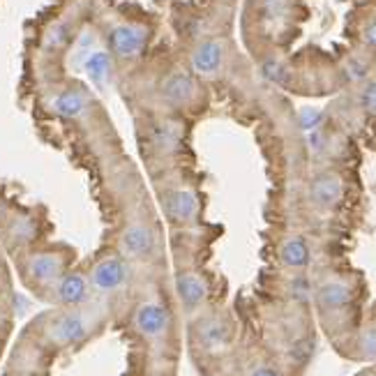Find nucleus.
Listing matches in <instances>:
<instances>
[{
	"mask_svg": "<svg viewBox=\"0 0 376 376\" xmlns=\"http://www.w3.org/2000/svg\"><path fill=\"white\" fill-rule=\"evenodd\" d=\"M37 233V226L33 220L28 218H16L10 226V235L16 240V243H30Z\"/></svg>",
	"mask_w": 376,
	"mask_h": 376,
	"instance_id": "nucleus-20",
	"label": "nucleus"
},
{
	"mask_svg": "<svg viewBox=\"0 0 376 376\" xmlns=\"http://www.w3.org/2000/svg\"><path fill=\"white\" fill-rule=\"evenodd\" d=\"M176 293H178V301L183 303L185 309H196L201 307L203 301L208 296V286L203 282L201 275L196 272H178L176 275Z\"/></svg>",
	"mask_w": 376,
	"mask_h": 376,
	"instance_id": "nucleus-11",
	"label": "nucleus"
},
{
	"mask_svg": "<svg viewBox=\"0 0 376 376\" xmlns=\"http://www.w3.org/2000/svg\"><path fill=\"white\" fill-rule=\"evenodd\" d=\"M263 72L268 79H272V81H279L282 79V65L279 62H266L263 65Z\"/></svg>",
	"mask_w": 376,
	"mask_h": 376,
	"instance_id": "nucleus-26",
	"label": "nucleus"
},
{
	"mask_svg": "<svg viewBox=\"0 0 376 376\" xmlns=\"http://www.w3.org/2000/svg\"><path fill=\"white\" fill-rule=\"evenodd\" d=\"M252 376H282V374H279L277 369H272V367H259Z\"/></svg>",
	"mask_w": 376,
	"mask_h": 376,
	"instance_id": "nucleus-28",
	"label": "nucleus"
},
{
	"mask_svg": "<svg viewBox=\"0 0 376 376\" xmlns=\"http://www.w3.org/2000/svg\"><path fill=\"white\" fill-rule=\"evenodd\" d=\"M321 120H323V113L316 111V109H303L301 116H298V123H301V127L305 132L316 130V127L321 125Z\"/></svg>",
	"mask_w": 376,
	"mask_h": 376,
	"instance_id": "nucleus-21",
	"label": "nucleus"
},
{
	"mask_svg": "<svg viewBox=\"0 0 376 376\" xmlns=\"http://www.w3.org/2000/svg\"><path fill=\"white\" fill-rule=\"evenodd\" d=\"M279 259L286 268H305L309 263L312 252L303 238H286L279 247Z\"/></svg>",
	"mask_w": 376,
	"mask_h": 376,
	"instance_id": "nucleus-17",
	"label": "nucleus"
},
{
	"mask_svg": "<svg viewBox=\"0 0 376 376\" xmlns=\"http://www.w3.org/2000/svg\"><path fill=\"white\" fill-rule=\"evenodd\" d=\"M69 35H72V28H69V23L67 21H56V23H51L49 28H47L42 44L47 49H62L69 42Z\"/></svg>",
	"mask_w": 376,
	"mask_h": 376,
	"instance_id": "nucleus-19",
	"label": "nucleus"
},
{
	"mask_svg": "<svg viewBox=\"0 0 376 376\" xmlns=\"http://www.w3.org/2000/svg\"><path fill=\"white\" fill-rule=\"evenodd\" d=\"M309 199L318 208H333L342 199V178L333 171L318 174L309 185Z\"/></svg>",
	"mask_w": 376,
	"mask_h": 376,
	"instance_id": "nucleus-12",
	"label": "nucleus"
},
{
	"mask_svg": "<svg viewBox=\"0 0 376 376\" xmlns=\"http://www.w3.org/2000/svg\"><path fill=\"white\" fill-rule=\"evenodd\" d=\"M291 293L298 298V301H307L309 298V282L305 277H296L291 282Z\"/></svg>",
	"mask_w": 376,
	"mask_h": 376,
	"instance_id": "nucleus-24",
	"label": "nucleus"
},
{
	"mask_svg": "<svg viewBox=\"0 0 376 376\" xmlns=\"http://www.w3.org/2000/svg\"><path fill=\"white\" fill-rule=\"evenodd\" d=\"M65 266L67 261L58 252H37V254H30L28 261H25V272H28V277L33 279V282L51 284V282H58V279L65 275Z\"/></svg>",
	"mask_w": 376,
	"mask_h": 376,
	"instance_id": "nucleus-6",
	"label": "nucleus"
},
{
	"mask_svg": "<svg viewBox=\"0 0 376 376\" xmlns=\"http://www.w3.org/2000/svg\"><path fill=\"white\" fill-rule=\"evenodd\" d=\"M189 62L192 69L201 76H215L224 65V44L215 37L201 40L189 54Z\"/></svg>",
	"mask_w": 376,
	"mask_h": 376,
	"instance_id": "nucleus-7",
	"label": "nucleus"
},
{
	"mask_svg": "<svg viewBox=\"0 0 376 376\" xmlns=\"http://www.w3.org/2000/svg\"><path fill=\"white\" fill-rule=\"evenodd\" d=\"M360 349L369 358H376V330H367L360 337Z\"/></svg>",
	"mask_w": 376,
	"mask_h": 376,
	"instance_id": "nucleus-23",
	"label": "nucleus"
},
{
	"mask_svg": "<svg viewBox=\"0 0 376 376\" xmlns=\"http://www.w3.org/2000/svg\"><path fill=\"white\" fill-rule=\"evenodd\" d=\"M120 250L125 257L148 261L159 252V233L148 222H130L120 231Z\"/></svg>",
	"mask_w": 376,
	"mask_h": 376,
	"instance_id": "nucleus-1",
	"label": "nucleus"
},
{
	"mask_svg": "<svg viewBox=\"0 0 376 376\" xmlns=\"http://www.w3.org/2000/svg\"><path fill=\"white\" fill-rule=\"evenodd\" d=\"M150 150L159 157H171L183 148V127L176 120H155L148 127Z\"/></svg>",
	"mask_w": 376,
	"mask_h": 376,
	"instance_id": "nucleus-5",
	"label": "nucleus"
},
{
	"mask_svg": "<svg viewBox=\"0 0 376 376\" xmlns=\"http://www.w3.org/2000/svg\"><path fill=\"white\" fill-rule=\"evenodd\" d=\"M86 335H88V323L81 312H65L58 318H54L49 326V340L54 344H60V346L81 342Z\"/></svg>",
	"mask_w": 376,
	"mask_h": 376,
	"instance_id": "nucleus-9",
	"label": "nucleus"
},
{
	"mask_svg": "<svg viewBox=\"0 0 376 376\" xmlns=\"http://www.w3.org/2000/svg\"><path fill=\"white\" fill-rule=\"evenodd\" d=\"M169 312L162 303H143L134 314V326L145 337H159L169 328Z\"/></svg>",
	"mask_w": 376,
	"mask_h": 376,
	"instance_id": "nucleus-10",
	"label": "nucleus"
},
{
	"mask_svg": "<svg viewBox=\"0 0 376 376\" xmlns=\"http://www.w3.org/2000/svg\"><path fill=\"white\" fill-rule=\"evenodd\" d=\"M199 196L192 187H174L162 196L164 215L174 222L176 226H189L199 218Z\"/></svg>",
	"mask_w": 376,
	"mask_h": 376,
	"instance_id": "nucleus-4",
	"label": "nucleus"
},
{
	"mask_svg": "<svg viewBox=\"0 0 376 376\" xmlns=\"http://www.w3.org/2000/svg\"><path fill=\"white\" fill-rule=\"evenodd\" d=\"M54 111L58 113L60 118H79L84 116L88 109V95L81 91V88H65L51 102Z\"/></svg>",
	"mask_w": 376,
	"mask_h": 376,
	"instance_id": "nucleus-14",
	"label": "nucleus"
},
{
	"mask_svg": "<svg viewBox=\"0 0 376 376\" xmlns=\"http://www.w3.org/2000/svg\"><path fill=\"white\" fill-rule=\"evenodd\" d=\"M353 298L351 289L344 282H326L318 286L316 301L323 309H342L344 305H349Z\"/></svg>",
	"mask_w": 376,
	"mask_h": 376,
	"instance_id": "nucleus-16",
	"label": "nucleus"
},
{
	"mask_svg": "<svg viewBox=\"0 0 376 376\" xmlns=\"http://www.w3.org/2000/svg\"><path fill=\"white\" fill-rule=\"evenodd\" d=\"M196 79L187 69H171L159 84V99L171 109H183L196 99Z\"/></svg>",
	"mask_w": 376,
	"mask_h": 376,
	"instance_id": "nucleus-3",
	"label": "nucleus"
},
{
	"mask_svg": "<svg viewBox=\"0 0 376 376\" xmlns=\"http://www.w3.org/2000/svg\"><path fill=\"white\" fill-rule=\"evenodd\" d=\"M360 104H362V109H365L367 113L376 116V81H374V84H369L365 91H362Z\"/></svg>",
	"mask_w": 376,
	"mask_h": 376,
	"instance_id": "nucleus-22",
	"label": "nucleus"
},
{
	"mask_svg": "<svg viewBox=\"0 0 376 376\" xmlns=\"http://www.w3.org/2000/svg\"><path fill=\"white\" fill-rule=\"evenodd\" d=\"M88 282L97 291H116L127 282V263L120 257H104L93 266Z\"/></svg>",
	"mask_w": 376,
	"mask_h": 376,
	"instance_id": "nucleus-8",
	"label": "nucleus"
},
{
	"mask_svg": "<svg viewBox=\"0 0 376 376\" xmlns=\"http://www.w3.org/2000/svg\"><path fill=\"white\" fill-rule=\"evenodd\" d=\"M365 40L369 47H374L376 49V21H372L367 25V30H365Z\"/></svg>",
	"mask_w": 376,
	"mask_h": 376,
	"instance_id": "nucleus-27",
	"label": "nucleus"
},
{
	"mask_svg": "<svg viewBox=\"0 0 376 376\" xmlns=\"http://www.w3.org/2000/svg\"><path fill=\"white\" fill-rule=\"evenodd\" d=\"M199 337L206 349H222L228 342V330L218 318H210V321H203L199 326Z\"/></svg>",
	"mask_w": 376,
	"mask_h": 376,
	"instance_id": "nucleus-18",
	"label": "nucleus"
},
{
	"mask_svg": "<svg viewBox=\"0 0 376 376\" xmlns=\"http://www.w3.org/2000/svg\"><path fill=\"white\" fill-rule=\"evenodd\" d=\"M263 10L268 16L279 19V16H284V12H286V0H263Z\"/></svg>",
	"mask_w": 376,
	"mask_h": 376,
	"instance_id": "nucleus-25",
	"label": "nucleus"
},
{
	"mask_svg": "<svg viewBox=\"0 0 376 376\" xmlns=\"http://www.w3.org/2000/svg\"><path fill=\"white\" fill-rule=\"evenodd\" d=\"M88 293H91V282L84 275H79V272H67L56 284V298L62 305H69V307L86 303Z\"/></svg>",
	"mask_w": 376,
	"mask_h": 376,
	"instance_id": "nucleus-13",
	"label": "nucleus"
},
{
	"mask_svg": "<svg viewBox=\"0 0 376 376\" xmlns=\"http://www.w3.org/2000/svg\"><path fill=\"white\" fill-rule=\"evenodd\" d=\"M106 42L118 60H137L148 47V30L139 23H118L109 30Z\"/></svg>",
	"mask_w": 376,
	"mask_h": 376,
	"instance_id": "nucleus-2",
	"label": "nucleus"
},
{
	"mask_svg": "<svg viewBox=\"0 0 376 376\" xmlns=\"http://www.w3.org/2000/svg\"><path fill=\"white\" fill-rule=\"evenodd\" d=\"M84 72L95 86H104L111 76V54L104 49L97 51H88L86 60H84Z\"/></svg>",
	"mask_w": 376,
	"mask_h": 376,
	"instance_id": "nucleus-15",
	"label": "nucleus"
}]
</instances>
